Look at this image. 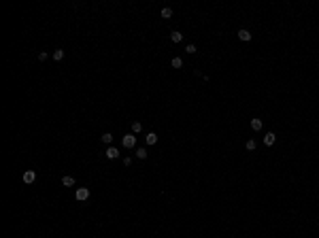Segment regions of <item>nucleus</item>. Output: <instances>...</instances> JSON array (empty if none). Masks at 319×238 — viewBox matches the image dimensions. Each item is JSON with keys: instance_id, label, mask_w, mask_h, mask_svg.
Segmentation results:
<instances>
[{"instance_id": "nucleus-8", "label": "nucleus", "mask_w": 319, "mask_h": 238, "mask_svg": "<svg viewBox=\"0 0 319 238\" xmlns=\"http://www.w3.org/2000/svg\"><path fill=\"white\" fill-rule=\"evenodd\" d=\"M134 153H136V158H138V159H147V158H149V153H147V149H145V147H138Z\"/></svg>"}, {"instance_id": "nucleus-15", "label": "nucleus", "mask_w": 319, "mask_h": 238, "mask_svg": "<svg viewBox=\"0 0 319 238\" xmlns=\"http://www.w3.org/2000/svg\"><path fill=\"white\" fill-rule=\"evenodd\" d=\"M170 66H172V68H183V60H181V58H172Z\"/></svg>"}, {"instance_id": "nucleus-11", "label": "nucleus", "mask_w": 319, "mask_h": 238, "mask_svg": "<svg viewBox=\"0 0 319 238\" xmlns=\"http://www.w3.org/2000/svg\"><path fill=\"white\" fill-rule=\"evenodd\" d=\"M160 17H164L166 21H168V19L172 17V9H168V7H164V9L160 11Z\"/></svg>"}, {"instance_id": "nucleus-17", "label": "nucleus", "mask_w": 319, "mask_h": 238, "mask_svg": "<svg viewBox=\"0 0 319 238\" xmlns=\"http://www.w3.org/2000/svg\"><path fill=\"white\" fill-rule=\"evenodd\" d=\"M255 147H257V142L253 141V138H251V141H247V142H245V149H247V151H255Z\"/></svg>"}, {"instance_id": "nucleus-1", "label": "nucleus", "mask_w": 319, "mask_h": 238, "mask_svg": "<svg viewBox=\"0 0 319 238\" xmlns=\"http://www.w3.org/2000/svg\"><path fill=\"white\" fill-rule=\"evenodd\" d=\"M121 145H124L126 149H134V147H136V136H134L132 132L126 134L124 138H121Z\"/></svg>"}, {"instance_id": "nucleus-12", "label": "nucleus", "mask_w": 319, "mask_h": 238, "mask_svg": "<svg viewBox=\"0 0 319 238\" xmlns=\"http://www.w3.org/2000/svg\"><path fill=\"white\" fill-rule=\"evenodd\" d=\"M53 60H55V62H62L64 60V49H55V51H53Z\"/></svg>"}, {"instance_id": "nucleus-13", "label": "nucleus", "mask_w": 319, "mask_h": 238, "mask_svg": "<svg viewBox=\"0 0 319 238\" xmlns=\"http://www.w3.org/2000/svg\"><path fill=\"white\" fill-rule=\"evenodd\" d=\"M100 138H102V142H104V145H111V142H113V134H111V132H104Z\"/></svg>"}, {"instance_id": "nucleus-3", "label": "nucleus", "mask_w": 319, "mask_h": 238, "mask_svg": "<svg viewBox=\"0 0 319 238\" xmlns=\"http://www.w3.org/2000/svg\"><path fill=\"white\" fill-rule=\"evenodd\" d=\"M34 181H36V172L34 170H26V172H24V183H26V185H32Z\"/></svg>"}, {"instance_id": "nucleus-9", "label": "nucleus", "mask_w": 319, "mask_h": 238, "mask_svg": "<svg viewBox=\"0 0 319 238\" xmlns=\"http://www.w3.org/2000/svg\"><path fill=\"white\" fill-rule=\"evenodd\" d=\"M170 41H172V43H181V41H183V34H181L179 30H175V32H170Z\"/></svg>"}, {"instance_id": "nucleus-7", "label": "nucleus", "mask_w": 319, "mask_h": 238, "mask_svg": "<svg viewBox=\"0 0 319 238\" xmlns=\"http://www.w3.org/2000/svg\"><path fill=\"white\" fill-rule=\"evenodd\" d=\"M145 142H147V145H155V142H158V134H155V132H149L147 136H145Z\"/></svg>"}, {"instance_id": "nucleus-4", "label": "nucleus", "mask_w": 319, "mask_h": 238, "mask_svg": "<svg viewBox=\"0 0 319 238\" xmlns=\"http://www.w3.org/2000/svg\"><path fill=\"white\" fill-rule=\"evenodd\" d=\"M275 141H277V134H275V132L264 134V145H266V147H272V145H275Z\"/></svg>"}, {"instance_id": "nucleus-2", "label": "nucleus", "mask_w": 319, "mask_h": 238, "mask_svg": "<svg viewBox=\"0 0 319 238\" xmlns=\"http://www.w3.org/2000/svg\"><path fill=\"white\" fill-rule=\"evenodd\" d=\"M75 198H77L79 202H85V200L89 198V189L87 187H79V189L75 191Z\"/></svg>"}, {"instance_id": "nucleus-6", "label": "nucleus", "mask_w": 319, "mask_h": 238, "mask_svg": "<svg viewBox=\"0 0 319 238\" xmlns=\"http://www.w3.org/2000/svg\"><path fill=\"white\" fill-rule=\"evenodd\" d=\"M238 38H240V41H245V43H249V41H251V32L243 28V30H238Z\"/></svg>"}, {"instance_id": "nucleus-14", "label": "nucleus", "mask_w": 319, "mask_h": 238, "mask_svg": "<svg viewBox=\"0 0 319 238\" xmlns=\"http://www.w3.org/2000/svg\"><path fill=\"white\" fill-rule=\"evenodd\" d=\"M143 132V124L141 121H132V134H138Z\"/></svg>"}, {"instance_id": "nucleus-19", "label": "nucleus", "mask_w": 319, "mask_h": 238, "mask_svg": "<svg viewBox=\"0 0 319 238\" xmlns=\"http://www.w3.org/2000/svg\"><path fill=\"white\" fill-rule=\"evenodd\" d=\"M38 60H41V62H45V60H47V51H41V53H38Z\"/></svg>"}, {"instance_id": "nucleus-18", "label": "nucleus", "mask_w": 319, "mask_h": 238, "mask_svg": "<svg viewBox=\"0 0 319 238\" xmlns=\"http://www.w3.org/2000/svg\"><path fill=\"white\" fill-rule=\"evenodd\" d=\"M196 51H198V49H196V45H192V43H189V45L185 47V53H189V55H194Z\"/></svg>"}, {"instance_id": "nucleus-16", "label": "nucleus", "mask_w": 319, "mask_h": 238, "mask_svg": "<svg viewBox=\"0 0 319 238\" xmlns=\"http://www.w3.org/2000/svg\"><path fill=\"white\" fill-rule=\"evenodd\" d=\"M62 185L72 187V185H75V179H72V176H62Z\"/></svg>"}, {"instance_id": "nucleus-5", "label": "nucleus", "mask_w": 319, "mask_h": 238, "mask_svg": "<svg viewBox=\"0 0 319 238\" xmlns=\"http://www.w3.org/2000/svg\"><path fill=\"white\" fill-rule=\"evenodd\" d=\"M104 155L109 159H117V158H119V149H117V147H109V149L104 151Z\"/></svg>"}, {"instance_id": "nucleus-10", "label": "nucleus", "mask_w": 319, "mask_h": 238, "mask_svg": "<svg viewBox=\"0 0 319 238\" xmlns=\"http://www.w3.org/2000/svg\"><path fill=\"white\" fill-rule=\"evenodd\" d=\"M262 125H264V124H262V119H251V130H253V132H260Z\"/></svg>"}]
</instances>
